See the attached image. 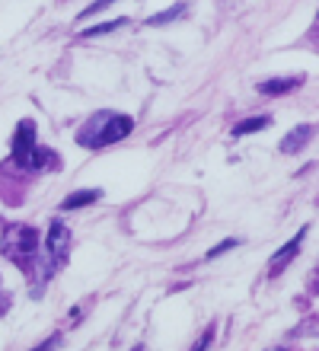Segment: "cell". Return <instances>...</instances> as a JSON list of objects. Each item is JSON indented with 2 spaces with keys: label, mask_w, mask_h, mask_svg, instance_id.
<instances>
[{
  "label": "cell",
  "mask_w": 319,
  "mask_h": 351,
  "mask_svg": "<svg viewBox=\"0 0 319 351\" xmlns=\"http://www.w3.org/2000/svg\"><path fill=\"white\" fill-rule=\"evenodd\" d=\"M211 339H214V329H208V332L201 335V339H198V345H195V348H191V351H208Z\"/></svg>",
  "instance_id": "5bb4252c"
},
{
  "label": "cell",
  "mask_w": 319,
  "mask_h": 351,
  "mask_svg": "<svg viewBox=\"0 0 319 351\" xmlns=\"http://www.w3.org/2000/svg\"><path fill=\"white\" fill-rule=\"evenodd\" d=\"M268 125V115H252V119L233 125V138H243V134H252V131H262Z\"/></svg>",
  "instance_id": "9c48e42d"
},
{
  "label": "cell",
  "mask_w": 319,
  "mask_h": 351,
  "mask_svg": "<svg viewBox=\"0 0 319 351\" xmlns=\"http://www.w3.org/2000/svg\"><path fill=\"white\" fill-rule=\"evenodd\" d=\"M134 128V121L128 119V115H115V112H99V115H93L80 131H77V144L83 147H109L115 141L128 138Z\"/></svg>",
  "instance_id": "6da1fadb"
},
{
  "label": "cell",
  "mask_w": 319,
  "mask_h": 351,
  "mask_svg": "<svg viewBox=\"0 0 319 351\" xmlns=\"http://www.w3.org/2000/svg\"><path fill=\"white\" fill-rule=\"evenodd\" d=\"M179 13H185V3H176V7H169V10H163V13H156V16H150L147 23H150V26H163V23L176 19Z\"/></svg>",
  "instance_id": "30bf717a"
},
{
  "label": "cell",
  "mask_w": 319,
  "mask_h": 351,
  "mask_svg": "<svg viewBox=\"0 0 319 351\" xmlns=\"http://www.w3.org/2000/svg\"><path fill=\"white\" fill-rule=\"evenodd\" d=\"M109 3H112V0H96L93 7H86V10H83L80 16H96V13H99V10H106V7H109Z\"/></svg>",
  "instance_id": "7c38bea8"
},
{
  "label": "cell",
  "mask_w": 319,
  "mask_h": 351,
  "mask_svg": "<svg viewBox=\"0 0 319 351\" xmlns=\"http://www.w3.org/2000/svg\"><path fill=\"white\" fill-rule=\"evenodd\" d=\"M36 252H38V233L32 230V227H26V223H13V227L3 230V256H7V259L26 265Z\"/></svg>",
  "instance_id": "3957f363"
},
{
  "label": "cell",
  "mask_w": 319,
  "mask_h": 351,
  "mask_svg": "<svg viewBox=\"0 0 319 351\" xmlns=\"http://www.w3.org/2000/svg\"><path fill=\"white\" fill-rule=\"evenodd\" d=\"M233 246H237V240H224L220 243V246H214V250L208 252V259H214V256H220V252H227V250H233Z\"/></svg>",
  "instance_id": "4fadbf2b"
},
{
  "label": "cell",
  "mask_w": 319,
  "mask_h": 351,
  "mask_svg": "<svg viewBox=\"0 0 319 351\" xmlns=\"http://www.w3.org/2000/svg\"><path fill=\"white\" fill-rule=\"evenodd\" d=\"M13 160H16L23 169H42L45 163H51V154L45 147H38V138H36V125L32 121H19L16 134H13Z\"/></svg>",
  "instance_id": "7a4b0ae2"
},
{
  "label": "cell",
  "mask_w": 319,
  "mask_h": 351,
  "mask_svg": "<svg viewBox=\"0 0 319 351\" xmlns=\"http://www.w3.org/2000/svg\"><path fill=\"white\" fill-rule=\"evenodd\" d=\"M99 195H102L99 189H80V192H73L71 198H64V202H61V208H64V211H73V208H83V204L96 202Z\"/></svg>",
  "instance_id": "ba28073f"
},
{
  "label": "cell",
  "mask_w": 319,
  "mask_h": 351,
  "mask_svg": "<svg viewBox=\"0 0 319 351\" xmlns=\"http://www.w3.org/2000/svg\"><path fill=\"white\" fill-rule=\"evenodd\" d=\"M303 80L300 77H281V80H262L259 84V93L262 96H281V93H291V90H297Z\"/></svg>",
  "instance_id": "52a82bcc"
},
{
  "label": "cell",
  "mask_w": 319,
  "mask_h": 351,
  "mask_svg": "<svg viewBox=\"0 0 319 351\" xmlns=\"http://www.w3.org/2000/svg\"><path fill=\"white\" fill-rule=\"evenodd\" d=\"M310 138H313V125H297L291 134H284L281 150L284 154H297V150H303V144H307Z\"/></svg>",
  "instance_id": "8992f818"
},
{
  "label": "cell",
  "mask_w": 319,
  "mask_h": 351,
  "mask_svg": "<svg viewBox=\"0 0 319 351\" xmlns=\"http://www.w3.org/2000/svg\"><path fill=\"white\" fill-rule=\"evenodd\" d=\"M55 345H61V335H51V339H48V342H42L36 351H51V348H55Z\"/></svg>",
  "instance_id": "9a60e30c"
},
{
  "label": "cell",
  "mask_w": 319,
  "mask_h": 351,
  "mask_svg": "<svg viewBox=\"0 0 319 351\" xmlns=\"http://www.w3.org/2000/svg\"><path fill=\"white\" fill-rule=\"evenodd\" d=\"M125 26V19H109V23H102V26H90L86 32H83V38H96V36H106V32H112V29Z\"/></svg>",
  "instance_id": "8fae6325"
},
{
  "label": "cell",
  "mask_w": 319,
  "mask_h": 351,
  "mask_svg": "<svg viewBox=\"0 0 319 351\" xmlns=\"http://www.w3.org/2000/svg\"><path fill=\"white\" fill-rule=\"evenodd\" d=\"M303 240H307V227H303V230H297V237H294V240H287V243H284V250L272 256V265H268V268H272V275H278V271H281V268L287 265L297 252H300V243Z\"/></svg>",
  "instance_id": "5b68a950"
},
{
  "label": "cell",
  "mask_w": 319,
  "mask_h": 351,
  "mask_svg": "<svg viewBox=\"0 0 319 351\" xmlns=\"http://www.w3.org/2000/svg\"><path fill=\"white\" fill-rule=\"evenodd\" d=\"M278 351H284V348H278Z\"/></svg>",
  "instance_id": "2e32d148"
},
{
  "label": "cell",
  "mask_w": 319,
  "mask_h": 351,
  "mask_svg": "<svg viewBox=\"0 0 319 351\" xmlns=\"http://www.w3.org/2000/svg\"><path fill=\"white\" fill-rule=\"evenodd\" d=\"M67 243H71V233H67V227H64L61 221L51 223V230H48V256H51V262H61L64 259V252H67Z\"/></svg>",
  "instance_id": "277c9868"
}]
</instances>
